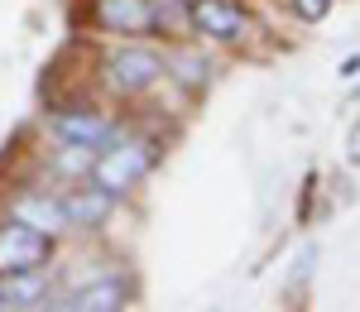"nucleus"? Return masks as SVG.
Masks as SVG:
<instances>
[{
  "label": "nucleus",
  "mask_w": 360,
  "mask_h": 312,
  "mask_svg": "<svg viewBox=\"0 0 360 312\" xmlns=\"http://www.w3.org/2000/svg\"><path fill=\"white\" fill-rule=\"evenodd\" d=\"M149 173V144H115L91 164V188L120 197L125 188H135L139 178Z\"/></svg>",
  "instance_id": "1"
},
{
  "label": "nucleus",
  "mask_w": 360,
  "mask_h": 312,
  "mask_svg": "<svg viewBox=\"0 0 360 312\" xmlns=\"http://www.w3.org/2000/svg\"><path fill=\"white\" fill-rule=\"evenodd\" d=\"M49 255H53V235L25 226V221H5V226H0V274L39 269Z\"/></svg>",
  "instance_id": "2"
},
{
  "label": "nucleus",
  "mask_w": 360,
  "mask_h": 312,
  "mask_svg": "<svg viewBox=\"0 0 360 312\" xmlns=\"http://www.w3.org/2000/svg\"><path fill=\"white\" fill-rule=\"evenodd\" d=\"M106 77H111L115 91H144V86H154L164 77V58L154 53V48H115L106 58Z\"/></svg>",
  "instance_id": "3"
},
{
  "label": "nucleus",
  "mask_w": 360,
  "mask_h": 312,
  "mask_svg": "<svg viewBox=\"0 0 360 312\" xmlns=\"http://www.w3.org/2000/svg\"><path fill=\"white\" fill-rule=\"evenodd\" d=\"M49 130H53L68 149H96V144L111 140V125L96 111H58L53 120H49Z\"/></svg>",
  "instance_id": "4"
},
{
  "label": "nucleus",
  "mask_w": 360,
  "mask_h": 312,
  "mask_svg": "<svg viewBox=\"0 0 360 312\" xmlns=\"http://www.w3.org/2000/svg\"><path fill=\"white\" fill-rule=\"evenodd\" d=\"M193 25L202 29V34H212V39H240V29H245V20H240V10L231 5V0H193Z\"/></svg>",
  "instance_id": "5"
},
{
  "label": "nucleus",
  "mask_w": 360,
  "mask_h": 312,
  "mask_svg": "<svg viewBox=\"0 0 360 312\" xmlns=\"http://www.w3.org/2000/svg\"><path fill=\"white\" fill-rule=\"evenodd\" d=\"M111 207H115V197H111V193H101V188H82V193L63 197V212H68V226H77V230L101 226V221L111 216Z\"/></svg>",
  "instance_id": "6"
},
{
  "label": "nucleus",
  "mask_w": 360,
  "mask_h": 312,
  "mask_svg": "<svg viewBox=\"0 0 360 312\" xmlns=\"http://www.w3.org/2000/svg\"><path fill=\"white\" fill-rule=\"evenodd\" d=\"M15 221H25V226L44 230V235H58V230L68 226V212H63V202H58V197L29 193V197L15 202Z\"/></svg>",
  "instance_id": "7"
},
{
  "label": "nucleus",
  "mask_w": 360,
  "mask_h": 312,
  "mask_svg": "<svg viewBox=\"0 0 360 312\" xmlns=\"http://www.w3.org/2000/svg\"><path fill=\"white\" fill-rule=\"evenodd\" d=\"M125 298H130V288L120 284V279H101V284H86L77 288L68 303H58V308H77V312H115L125 308Z\"/></svg>",
  "instance_id": "8"
},
{
  "label": "nucleus",
  "mask_w": 360,
  "mask_h": 312,
  "mask_svg": "<svg viewBox=\"0 0 360 312\" xmlns=\"http://www.w3.org/2000/svg\"><path fill=\"white\" fill-rule=\"evenodd\" d=\"M96 15H101V25L125 29V34H139V29H149V20H154V10L144 0H96Z\"/></svg>",
  "instance_id": "9"
},
{
  "label": "nucleus",
  "mask_w": 360,
  "mask_h": 312,
  "mask_svg": "<svg viewBox=\"0 0 360 312\" xmlns=\"http://www.w3.org/2000/svg\"><path fill=\"white\" fill-rule=\"evenodd\" d=\"M0 293H5V308H39L44 279H39V269H25V274H10V284Z\"/></svg>",
  "instance_id": "10"
},
{
  "label": "nucleus",
  "mask_w": 360,
  "mask_h": 312,
  "mask_svg": "<svg viewBox=\"0 0 360 312\" xmlns=\"http://www.w3.org/2000/svg\"><path fill=\"white\" fill-rule=\"evenodd\" d=\"M288 5H293V15L307 20V25H317V20H327V15H332V0H288Z\"/></svg>",
  "instance_id": "11"
},
{
  "label": "nucleus",
  "mask_w": 360,
  "mask_h": 312,
  "mask_svg": "<svg viewBox=\"0 0 360 312\" xmlns=\"http://www.w3.org/2000/svg\"><path fill=\"white\" fill-rule=\"evenodd\" d=\"M173 67H183V72H178L183 82H202V77H207V63H197L193 53H178V58H173Z\"/></svg>",
  "instance_id": "12"
},
{
  "label": "nucleus",
  "mask_w": 360,
  "mask_h": 312,
  "mask_svg": "<svg viewBox=\"0 0 360 312\" xmlns=\"http://www.w3.org/2000/svg\"><path fill=\"white\" fill-rule=\"evenodd\" d=\"M346 159H351V164H360V125L351 130V149H346Z\"/></svg>",
  "instance_id": "13"
},
{
  "label": "nucleus",
  "mask_w": 360,
  "mask_h": 312,
  "mask_svg": "<svg viewBox=\"0 0 360 312\" xmlns=\"http://www.w3.org/2000/svg\"><path fill=\"white\" fill-rule=\"evenodd\" d=\"M0 308H5V293H0Z\"/></svg>",
  "instance_id": "14"
}]
</instances>
